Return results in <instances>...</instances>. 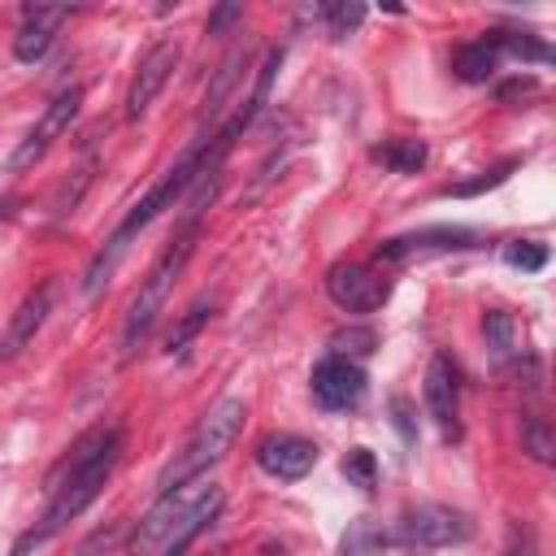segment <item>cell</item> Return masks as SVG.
<instances>
[{
	"mask_svg": "<svg viewBox=\"0 0 556 556\" xmlns=\"http://www.w3.org/2000/svg\"><path fill=\"white\" fill-rule=\"evenodd\" d=\"M117 460H122V426L109 421V426L87 430V434L70 447L65 465L52 473V482H48V491H52L48 513L39 517V526H30V530L13 543V556H30V552L43 547L48 539H56V534L104 491V482H109V473L117 469Z\"/></svg>",
	"mask_w": 556,
	"mask_h": 556,
	"instance_id": "6da1fadb",
	"label": "cell"
},
{
	"mask_svg": "<svg viewBox=\"0 0 556 556\" xmlns=\"http://www.w3.org/2000/svg\"><path fill=\"white\" fill-rule=\"evenodd\" d=\"M222 486L213 478H191L174 491H161V500L139 517L130 534V556H182L191 539L217 517Z\"/></svg>",
	"mask_w": 556,
	"mask_h": 556,
	"instance_id": "7a4b0ae2",
	"label": "cell"
},
{
	"mask_svg": "<svg viewBox=\"0 0 556 556\" xmlns=\"http://www.w3.org/2000/svg\"><path fill=\"white\" fill-rule=\"evenodd\" d=\"M243 417H248V404H243L239 395L217 400V404L195 421V430H191L187 443L174 452V460L161 469L156 486H161V491H174V486H182V482H191V478H204V473L235 447V439H239V430H243Z\"/></svg>",
	"mask_w": 556,
	"mask_h": 556,
	"instance_id": "3957f363",
	"label": "cell"
},
{
	"mask_svg": "<svg viewBox=\"0 0 556 556\" xmlns=\"http://www.w3.org/2000/svg\"><path fill=\"white\" fill-rule=\"evenodd\" d=\"M195 239H200V222H187V226L174 235V243L161 252V261L148 269V278L139 282V291H135V300H130V308H126V317H122V334H117L122 356H130V352L148 339V330L156 326V317H161V308H165V300H169L178 274L187 269V261H191V252H195Z\"/></svg>",
	"mask_w": 556,
	"mask_h": 556,
	"instance_id": "277c9868",
	"label": "cell"
},
{
	"mask_svg": "<svg viewBox=\"0 0 556 556\" xmlns=\"http://www.w3.org/2000/svg\"><path fill=\"white\" fill-rule=\"evenodd\" d=\"M78 104H83V87H61V91L48 100V109L39 113V122L26 130V139L13 148L9 169H13V174H22V169L39 165V161L48 156V148H52V143L70 130V122L78 117Z\"/></svg>",
	"mask_w": 556,
	"mask_h": 556,
	"instance_id": "5b68a950",
	"label": "cell"
},
{
	"mask_svg": "<svg viewBox=\"0 0 556 556\" xmlns=\"http://www.w3.org/2000/svg\"><path fill=\"white\" fill-rule=\"evenodd\" d=\"M473 534V521L452 504H417L400 517V543L408 547H452Z\"/></svg>",
	"mask_w": 556,
	"mask_h": 556,
	"instance_id": "8992f818",
	"label": "cell"
},
{
	"mask_svg": "<svg viewBox=\"0 0 556 556\" xmlns=\"http://www.w3.org/2000/svg\"><path fill=\"white\" fill-rule=\"evenodd\" d=\"M326 295H330L343 313H374V308L387 304L391 282L378 278V274H374L369 265H361V261H334V265L326 269Z\"/></svg>",
	"mask_w": 556,
	"mask_h": 556,
	"instance_id": "52a82bcc",
	"label": "cell"
},
{
	"mask_svg": "<svg viewBox=\"0 0 556 556\" xmlns=\"http://www.w3.org/2000/svg\"><path fill=\"white\" fill-rule=\"evenodd\" d=\"M308 387H313V400H317L326 413H348V408H356L361 395H365V369H361L356 361H348L343 352H330V356H321V361L313 365Z\"/></svg>",
	"mask_w": 556,
	"mask_h": 556,
	"instance_id": "ba28073f",
	"label": "cell"
},
{
	"mask_svg": "<svg viewBox=\"0 0 556 556\" xmlns=\"http://www.w3.org/2000/svg\"><path fill=\"white\" fill-rule=\"evenodd\" d=\"M478 243V230H465V226H426V230H408V235H391L378 243V261L382 265H404V261H421V256H434V252H460V248H473Z\"/></svg>",
	"mask_w": 556,
	"mask_h": 556,
	"instance_id": "9c48e42d",
	"label": "cell"
},
{
	"mask_svg": "<svg viewBox=\"0 0 556 556\" xmlns=\"http://www.w3.org/2000/svg\"><path fill=\"white\" fill-rule=\"evenodd\" d=\"M174 65H178V43H174V39H161V43H152V48L143 52L139 70H135V78H130V91H126V117H130V122H139V117L152 109V100H156L161 87L169 83Z\"/></svg>",
	"mask_w": 556,
	"mask_h": 556,
	"instance_id": "30bf717a",
	"label": "cell"
},
{
	"mask_svg": "<svg viewBox=\"0 0 556 556\" xmlns=\"http://www.w3.org/2000/svg\"><path fill=\"white\" fill-rule=\"evenodd\" d=\"M256 465L278 482H300L317 465V443L304 434H265L256 443Z\"/></svg>",
	"mask_w": 556,
	"mask_h": 556,
	"instance_id": "8fae6325",
	"label": "cell"
},
{
	"mask_svg": "<svg viewBox=\"0 0 556 556\" xmlns=\"http://www.w3.org/2000/svg\"><path fill=\"white\" fill-rule=\"evenodd\" d=\"M421 395H426V413L434 417V426L443 434H456V413H460V378H456V365L434 352L430 365H426V382H421Z\"/></svg>",
	"mask_w": 556,
	"mask_h": 556,
	"instance_id": "7c38bea8",
	"label": "cell"
},
{
	"mask_svg": "<svg viewBox=\"0 0 556 556\" xmlns=\"http://www.w3.org/2000/svg\"><path fill=\"white\" fill-rule=\"evenodd\" d=\"M65 17H70V9H65V4H26V9H22L17 39H13V56H17L22 65H35V61L52 48L56 26H61Z\"/></svg>",
	"mask_w": 556,
	"mask_h": 556,
	"instance_id": "4fadbf2b",
	"label": "cell"
},
{
	"mask_svg": "<svg viewBox=\"0 0 556 556\" xmlns=\"http://www.w3.org/2000/svg\"><path fill=\"white\" fill-rule=\"evenodd\" d=\"M48 308H52V282H43L39 291H30V295L13 308V317H9V326H4V334H0V361H17V356L35 343V334H39Z\"/></svg>",
	"mask_w": 556,
	"mask_h": 556,
	"instance_id": "5bb4252c",
	"label": "cell"
},
{
	"mask_svg": "<svg viewBox=\"0 0 556 556\" xmlns=\"http://www.w3.org/2000/svg\"><path fill=\"white\" fill-rule=\"evenodd\" d=\"M482 339H486V356L495 365H508V361H517L526 352V330L508 308H491L482 317Z\"/></svg>",
	"mask_w": 556,
	"mask_h": 556,
	"instance_id": "9a60e30c",
	"label": "cell"
},
{
	"mask_svg": "<svg viewBox=\"0 0 556 556\" xmlns=\"http://www.w3.org/2000/svg\"><path fill=\"white\" fill-rule=\"evenodd\" d=\"M495 70H500V52L491 39H469L452 52V74L460 83H486Z\"/></svg>",
	"mask_w": 556,
	"mask_h": 556,
	"instance_id": "2e32d148",
	"label": "cell"
},
{
	"mask_svg": "<svg viewBox=\"0 0 556 556\" xmlns=\"http://www.w3.org/2000/svg\"><path fill=\"white\" fill-rule=\"evenodd\" d=\"M369 156H374L382 169H391V174H417V169L430 161V148H426L421 139L400 135V139H382V143H374Z\"/></svg>",
	"mask_w": 556,
	"mask_h": 556,
	"instance_id": "e0dca14e",
	"label": "cell"
},
{
	"mask_svg": "<svg viewBox=\"0 0 556 556\" xmlns=\"http://www.w3.org/2000/svg\"><path fill=\"white\" fill-rule=\"evenodd\" d=\"M239 74H243V48H235L222 65H217V78H213V87H208V96H204V113H200V126L208 122H217V113L226 109V96L235 91V83H239Z\"/></svg>",
	"mask_w": 556,
	"mask_h": 556,
	"instance_id": "ac0fdd59",
	"label": "cell"
},
{
	"mask_svg": "<svg viewBox=\"0 0 556 556\" xmlns=\"http://www.w3.org/2000/svg\"><path fill=\"white\" fill-rule=\"evenodd\" d=\"M486 39L495 43V52H513V56H521V61H539V65L552 61V48H547L543 39L526 35V30H486Z\"/></svg>",
	"mask_w": 556,
	"mask_h": 556,
	"instance_id": "d6986e66",
	"label": "cell"
},
{
	"mask_svg": "<svg viewBox=\"0 0 556 556\" xmlns=\"http://www.w3.org/2000/svg\"><path fill=\"white\" fill-rule=\"evenodd\" d=\"M521 452H530L539 465H552L556 443H552L547 417H539V413H526V417H521Z\"/></svg>",
	"mask_w": 556,
	"mask_h": 556,
	"instance_id": "ffe728a7",
	"label": "cell"
},
{
	"mask_svg": "<svg viewBox=\"0 0 556 556\" xmlns=\"http://www.w3.org/2000/svg\"><path fill=\"white\" fill-rule=\"evenodd\" d=\"M208 317H213V300H195V304L187 308V317L174 326V334H169L165 352H169V356H182V352H187V343L200 334V326H204Z\"/></svg>",
	"mask_w": 556,
	"mask_h": 556,
	"instance_id": "44dd1931",
	"label": "cell"
},
{
	"mask_svg": "<svg viewBox=\"0 0 556 556\" xmlns=\"http://www.w3.org/2000/svg\"><path fill=\"white\" fill-rule=\"evenodd\" d=\"M313 17H321V22H326V30H330L334 39H343V35H352V30L361 26L365 9H361V4H317V9H313Z\"/></svg>",
	"mask_w": 556,
	"mask_h": 556,
	"instance_id": "7402d4cb",
	"label": "cell"
},
{
	"mask_svg": "<svg viewBox=\"0 0 556 556\" xmlns=\"http://www.w3.org/2000/svg\"><path fill=\"white\" fill-rule=\"evenodd\" d=\"M521 161L517 156H508V161H500V165H491L486 174H478V178H469V182H456V187H447V195H460V200H469V195H482V191H491V187H500L513 169H517Z\"/></svg>",
	"mask_w": 556,
	"mask_h": 556,
	"instance_id": "603a6c76",
	"label": "cell"
},
{
	"mask_svg": "<svg viewBox=\"0 0 556 556\" xmlns=\"http://www.w3.org/2000/svg\"><path fill=\"white\" fill-rule=\"evenodd\" d=\"M504 261H508L513 269H521V274H539V269L547 265V243H534V239H513V243L504 248Z\"/></svg>",
	"mask_w": 556,
	"mask_h": 556,
	"instance_id": "cb8c5ba5",
	"label": "cell"
},
{
	"mask_svg": "<svg viewBox=\"0 0 556 556\" xmlns=\"http://www.w3.org/2000/svg\"><path fill=\"white\" fill-rule=\"evenodd\" d=\"M343 478H348L352 486H361V491H374V482H378V460H374V452H369V447H352V452L343 456Z\"/></svg>",
	"mask_w": 556,
	"mask_h": 556,
	"instance_id": "d4e9b609",
	"label": "cell"
},
{
	"mask_svg": "<svg viewBox=\"0 0 556 556\" xmlns=\"http://www.w3.org/2000/svg\"><path fill=\"white\" fill-rule=\"evenodd\" d=\"M339 556H382V534H378L369 521H356V526L343 534Z\"/></svg>",
	"mask_w": 556,
	"mask_h": 556,
	"instance_id": "484cf974",
	"label": "cell"
},
{
	"mask_svg": "<svg viewBox=\"0 0 556 556\" xmlns=\"http://www.w3.org/2000/svg\"><path fill=\"white\" fill-rule=\"evenodd\" d=\"M243 17V4H217L213 17H208V35H222L226 26H235Z\"/></svg>",
	"mask_w": 556,
	"mask_h": 556,
	"instance_id": "4316f807",
	"label": "cell"
},
{
	"mask_svg": "<svg viewBox=\"0 0 556 556\" xmlns=\"http://www.w3.org/2000/svg\"><path fill=\"white\" fill-rule=\"evenodd\" d=\"M508 556H534V530H530V526H521V530L513 534V547H508Z\"/></svg>",
	"mask_w": 556,
	"mask_h": 556,
	"instance_id": "83f0119b",
	"label": "cell"
},
{
	"mask_svg": "<svg viewBox=\"0 0 556 556\" xmlns=\"http://www.w3.org/2000/svg\"><path fill=\"white\" fill-rule=\"evenodd\" d=\"M534 87H539L534 78H513V83H504V87H500V96L508 100V96H521V91H534Z\"/></svg>",
	"mask_w": 556,
	"mask_h": 556,
	"instance_id": "f1b7e54d",
	"label": "cell"
},
{
	"mask_svg": "<svg viewBox=\"0 0 556 556\" xmlns=\"http://www.w3.org/2000/svg\"><path fill=\"white\" fill-rule=\"evenodd\" d=\"M334 343H361V352H369V348H374V334H369V330H348V334H339Z\"/></svg>",
	"mask_w": 556,
	"mask_h": 556,
	"instance_id": "f546056e",
	"label": "cell"
}]
</instances>
